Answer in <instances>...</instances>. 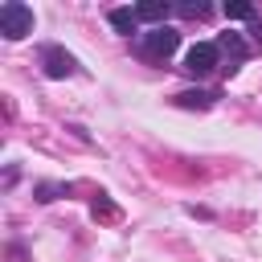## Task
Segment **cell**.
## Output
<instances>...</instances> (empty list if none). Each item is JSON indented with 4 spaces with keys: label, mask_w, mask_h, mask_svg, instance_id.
<instances>
[{
    "label": "cell",
    "mask_w": 262,
    "mask_h": 262,
    "mask_svg": "<svg viewBox=\"0 0 262 262\" xmlns=\"http://www.w3.org/2000/svg\"><path fill=\"white\" fill-rule=\"evenodd\" d=\"M41 66H45V74H49V78H70V74L78 70L74 53H66L61 45H45V49H41Z\"/></svg>",
    "instance_id": "obj_4"
},
{
    "label": "cell",
    "mask_w": 262,
    "mask_h": 262,
    "mask_svg": "<svg viewBox=\"0 0 262 262\" xmlns=\"http://www.w3.org/2000/svg\"><path fill=\"white\" fill-rule=\"evenodd\" d=\"M0 33H4L8 41L29 37V33H33V8L20 4V0H8V4L0 8Z\"/></svg>",
    "instance_id": "obj_1"
},
{
    "label": "cell",
    "mask_w": 262,
    "mask_h": 262,
    "mask_svg": "<svg viewBox=\"0 0 262 262\" xmlns=\"http://www.w3.org/2000/svg\"><path fill=\"white\" fill-rule=\"evenodd\" d=\"M135 16H139V20H164V16H168V4H160V0L135 4Z\"/></svg>",
    "instance_id": "obj_6"
},
{
    "label": "cell",
    "mask_w": 262,
    "mask_h": 262,
    "mask_svg": "<svg viewBox=\"0 0 262 262\" xmlns=\"http://www.w3.org/2000/svg\"><path fill=\"white\" fill-rule=\"evenodd\" d=\"M180 16H205V4H180Z\"/></svg>",
    "instance_id": "obj_10"
},
{
    "label": "cell",
    "mask_w": 262,
    "mask_h": 262,
    "mask_svg": "<svg viewBox=\"0 0 262 262\" xmlns=\"http://www.w3.org/2000/svg\"><path fill=\"white\" fill-rule=\"evenodd\" d=\"M217 57H221L217 41H196V45L184 53V70H188V74H213V70H217Z\"/></svg>",
    "instance_id": "obj_3"
},
{
    "label": "cell",
    "mask_w": 262,
    "mask_h": 262,
    "mask_svg": "<svg viewBox=\"0 0 262 262\" xmlns=\"http://www.w3.org/2000/svg\"><path fill=\"white\" fill-rule=\"evenodd\" d=\"M225 16H229V20H254L258 12H254V4H242V0H229V4H225Z\"/></svg>",
    "instance_id": "obj_8"
},
{
    "label": "cell",
    "mask_w": 262,
    "mask_h": 262,
    "mask_svg": "<svg viewBox=\"0 0 262 262\" xmlns=\"http://www.w3.org/2000/svg\"><path fill=\"white\" fill-rule=\"evenodd\" d=\"M176 45H180V33H176V29H168V25H160V29H151V33H143V37H139V49H143L147 57H168Z\"/></svg>",
    "instance_id": "obj_2"
},
{
    "label": "cell",
    "mask_w": 262,
    "mask_h": 262,
    "mask_svg": "<svg viewBox=\"0 0 262 262\" xmlns=\"http://www.w3.org/2000/svg\"><path fill=\"white\" fill-rule=\"evenodd\" d=\"M106 20H111V29H115V33H123V37H131V33L139 29L135 8H111V12H106Z\"/></svg>",
    "instance_id": "obj_5"
},
{
    "label": "cell",
    "mask_w": 262,
    "mask_h": 262,
    "mask_svg": "<svg viewBox=\"0 0 262 262\" xmlns=\"http://www.w3.org/2000/svg\"><path fill=\"white\" fill-rule=\"evenodd\" d=\"M217 49H229V53H233V61H242V57H246V45H242V37H237V33H225V37L217 41Z\"/></svg>",
    "instance_id": "obj_9"
},
{
    "label": "cell",
    "mask_w": 262,
    "mask_h": 262,
    "mask_svg": "<svg viewBox=\"0 0 262 262\" xmlns=\"http://www.w3.org/2000/svg\"><path fill=\"white\" fill-rule=\"evenodd\" d=\"M176 106H213V94H205V90H184V94H176Z\"/></svg>",
    "instance_id": "obj_7"
}]
</instances>
